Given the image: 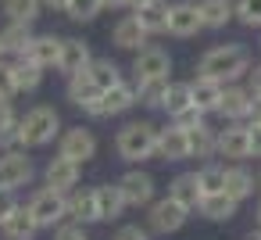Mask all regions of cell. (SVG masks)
<instances>
[{
  "label": "cell",
  "mask_w": 261,
  "mask_h": 240,
  "mask_svg": "<svg viewBox=\"0 0 261 240\" xmlns=\"http://www.w3.org/2000/svg\"><path fill=\"white\" fill-rule=\"evenodd\" d=\"M143 4H150V0H129V11H140Z\"/></svg>",
  "instance_id": "816d5d0a"
},
{
  "label": "cell",
  "mask_w": 261,
  "mask_h": 240,
  "mask_svg": "<svg viewBox=\"0 0 261 240\" xmlns=\"http://www.w3.org/2000/svg\"><path fill=\"white\" fill-rule=\"evenodd\" d=\"M0 97H15V79H11V65H0Z\"/></svg>",
  "instance_id": "7bdbcfd3"
},
{
  "label": "cell",
  "mask_w": 261,
  "mask_h": 240,
  "mask_svg": "<svg viewBox=\"0 0 261 240\" xmlns=\"http://www.w3.org/2000/svg\"><path fill=\"white\" fill-rule=\"evenodd\" d=\"M250 104H254L250 90H247V86H240V83H232V86H225V97H222L218 115H222V122H247Z\"/></svg>",
  "instance_id": "603a6c76"
},
{
  "label": "cell",
  "mask_w": 261,
  "mask_h": 240,
  "mask_svg": "<svg viewBox=\"0 0 261 240\" xmlns=\"http://www.w3.org/2000/svg\"><path fill=\"white\" fill-rule=\"evenodd\" d=\"M204 29H225L236 18V0H197Z\"/></svg>",
  "instance_id": "484cf974"
},
{
  "label": "cell",
  "mask_w": 261,
  "mask_h": 240,
  "mask_svg": "<svg viewBox=\"0 0 261 240\" xmlns=\"http://www.w3.org/2000/svg\"><path fill=\"white\" fill-rule=\"evenodd\" d=\"M243 240H261V229H250V233H247Z\"/></svg>",
  "instance_id": "f5cc1de1"
},
{
  "label": "cell",
  "mask_w": 261,
  "mask_h": 240,
  "mask_svg": "<svg viewBox=\"0 0 261 240\" xmlns=\"http://www.w3.org/2000/svg\"><path fill=\"white\" fill-rule=\"evenodd\" d=\"M257 47H261V43H257Z\"/></svg>",
  "instance_id": "11a10c76"
},
{
  "label": "cell",
  "mask_w": 261,
  "mask_h": 240,
  "mask_svg": "<svg viewBox=\"0 0 261 240\" xmlns=\"http://www.w3.org/2000/svg\"><path fill=\"white\" fill-rule=\"evenodd\" d=\"M79 183H83V165H75V161H68L61 154H54L43 165V186H50L58 194H72Z\"/></svg>",
  "instance_id": "7c38bea8"
},
{
  "label": "cell",
  "mask_w": 261,
  "mask_h": 240,
  "mask_svg": "<svg viewBox=\"0 0 261 240\" xmlns=\"http://www.w3.org/2000/svg\"><path fill=\"white\" fill-rule=\"evenodd\" d=\"M100 8L104 11H122V8H129V0H100Z\"/></svg>",
  "instance_id": "7dc6e473"
},
{
  "label": "cell",
  "mask_w": 261,
  "mask_h": 240,
  "mask_svg": "<svg viewBox=\"0 0 261 240\" xmlns=\"http://www.w3.org/2000/svg\"><path fill=\"white\" fill-rule=\"evenodd\" d=\"M197 179H200L204 197H207V194H225V165H218V161H204V165L197 169Z\"/></svg>",
  "instance_id": "e575fe53"
},
{
  "label": "cell",
  "mask_w": 261,
  "mask_h": 240,
  "mask_svg": "<svg viewBox=\"0 0 261 240\" xmlns=\"http://www.w3.org/2000/svg\"><path fill=\"white\" fill-rule=\"evenodd\" d=\"M97 151H100V140H97V133H93L90 126H68V129L58 136V154L68 158V161H75V165L93 161Z\"/></svg>",
  "instance_id": "52a82bcc"
},
{
  "label": "cell",
  "mask_w": 261,
  "mask_h": 240,
  "mask_svg": "<svg viewBox=\"0 0 261 240\" xmlns=\"http://www.w3.org/2000/svg\"><path fill=\"white\" fill-rule=\"evenodd\" d=\"M133 83H150V79H172V54L158 43L143 47L140 54H133Z\"/></svg>",
  "instance_id": "9c48e42d"
},
{
  "label": "cell",
  "mask_w": 261,
  "mask_h": 240,
  "mask_svg": "<svg viewBox=\"0 0 261 240\" xmlns=\"http://www.w3.org/2000/svg\"><path fill=\"white\" fill-rule=\"evenodd\" d=\"M168 83H172V79H150V83H136V90H140V104H143V108H150V111H161L165 93H168Z\"/></svg>",
  "instance_id": "d590c367"
},
{
  "label": "cell",
  "mask_w": 261,
  "mask_h": 240,
  "mask_svg": "<svg viewBox=\"0 0 261 240\" xmlns=\"http://www.w3.org/2000/svg\"><path fill=\"white\" fill-rule=\"evenodd\" d=\"M218 158H229V165L250 158V129H247V122H225L218 129Z\"/></svg>",
  "instance_id": "8fae6325"
},
{
  "label": "cell",
  "mask_w": 261,
  "mask_h": 240,
  "mask_svg": "<svg viewBox=\"0 0 261 240\" xmlns=\"http://www.w3.org/2000/svg\"><path fill=\"white\" fill-rule=\"evenodd\" d=\"M65 97H68V104H72V108H79L86 118H104V111H100L104 90L90 79V72L72 76V79H68V86H65Z\"/></svg>",
  "instance_id": "30bf717a"
},
{
  "label": "cell",
  "mask_w": 261,
  "mask_h": 240,
  "mask_svg": "<svg viewBox=\"0 0 261 240\" xmlns=\"http://www.w3.org/2000/svg\"><path fill=\"white\" fill-rule=\"evenodd\" d=\"M168 122L190 133V129H197V126H204V122H207V115H204L200 108H186V111H179V115H175V118H168Z\"/></svg>",
  "instance_id": "f35d334b"
},
{
  "label": "cell",
  "mask_w": 261,
  "mask_h": 240,
  "mask_svg": "<svg viewBox=\"0 0 261 240\" xmlns=\"http://www.w3.org/2000/svg\"><path fill=\"white\" fill-rule=\"evenodd\" d=\"M257 190V176L247 169V161H236V165H225V194L232 201H250Z\"/></svg>",
  "instance_id": "7402d4cb"
},
{
  "label": "cell",
  "mask_w": 261,
  "mask_h": 240,
  "mask_svg": "<svg viewBox=\"0 0 261 240\" xmlns=\"http://www.w3.org/2000/svg\"><path fill=\"white\" fill-rule=\"evenodd\" d=\"M236 211H240V201H232L229 194H207L204 201H200V208H197V215L204 219V222H232L236 219Z\"/></svg>",
  "instance_id": "cb8c5ba5"
},
{
  "label": "cell",
  "mask_w": 261,
  "mask_h": 240,
  "mask_svg": "<svg viewBox=\"0 0 261 240\" xmlns=\"http://www.w3.org/2000/svg\"><path fill=\"white\" fill-rule=\"evenodd\" d=\"M168 197L179 201L186 211H197L200 201H204V190H200L197 169H193V172H179V176H172V183H168Z\"/></svg>",
  "instance_id": "44dd1931"
},
{
  "label": "cell",
  "mask_w": 261,
  "mask_h": 240,
  "mask_svg": "<svg viewBox=\"0 0 261 240\" xmlns=\"http://www.w3.org/2000/svg\"><path fill=\"white\" fill-rule=\"evenodd\" d=\"M115 183H118V190H122V197H125L129 208H150L158 201V179L147 169H140V165L125 169Z\"/></svg>",
  "instance_id": "8992f818"
},
{
  "label": "cell",
  "mask_w": 261,
  "mask_h": 240,
  "mask_svg": "<svg viewBox=\"0 0 261 240\" xmlns=\"http://www.w3.org/2000/svg\"><path fill=\"white\" fill-rule=\"evenodd\" d=\"M190 93H193V108H200L204 115H218L222 97H225V83L207 79V76H193L190 79Z\"/></svg>",
  "instance_id": "e0dca14e"
},
{
  "label": "cell",
  "mask_w": 261,
  "mask_h": 240,
  "mask_svg": "<svg viewBox=\"0 0 261 240\" xmlns=\"http://www.w3.org/2000/svg\"><path fill=\"white\" fill-rule=\"evenodd\" d=\"M254 58L243 43H215L200 54L197 61V76H207V79H218L225 86H232L236 79H247Z\"/></svg>",
  "instance_id": "6da1fadb"
},
{
  "label": "cell",
  "mask_w": 261,
  "mask_h": 240,
  "mask_svg": "<svg viewBox=\"0 0 261 240\" xmlns=\"http://www.w3.org/2000/svg\"><path fill=\"white\" fill-rule=\"evenodd\" d=\"M36 179V165L29 158V151L15 147V151H0V190H22Z\"/></svg>",
  "instance_id": "ba28073f"
},
{
  "label": "cell",
  "mask_w": 261,
  "mask_h": 240,
  "mask_svg": "<svg viewBox=\"0 0 261 240\" xmlns=\"http://www.w3.org/2000/svg\"><path fill=\"white\" fill-rule=\"evenodd\" d=\"M22 204H18V197H15V190H0V226H4L15 211H18Z\"/></svg>",
  "instance_id": "b9f144b4"
},
{
  "label": "cell",
  "mask_w": 261,
  "mask_h": 240,
  "mask_svg": "<svg viewBox=\"0 0 261 240\" xmlns=\"http://www.w3.org/2000/svg\"><path fill=\"white\" fill-rule=\"evenodd\" d=\"M61 43H65V36L36 33L33 43H29V51H25V58H29L33 65H40L43 72H47V68H58V61H61Z\"/></svg>",
  "instance_id": "ffe728a7"
},
{
  "label": "cell",
  "mask_w": 261,
  "mask_h": 240,
  "mask_svg": "<svg viewBox=\"0 0 261 240\" xmlns=\"http://www.w3.org/2000/svg\"><path fill=\"white\" fill-rule=\"evenodd\" d=\"M204 33V22H200V11H197V0H175L172 11H168V36L175 40H190Z\"/></svg>",
  "instance_id": "4fadbf2b"
},
{
  "label": "cell",
  "mask_w": 261,
  "mask_h": 240,
  "mask_svg": "<svg viewBox=\"0 0 261 240\" xmlns=\"http://www.w3.org/2000/svg\"><path fill=\"white\" fill-rule=\"evenodd\" d=\"M247 90H250V97L261 101V61L250 65V72H247Z\"/></svg>",
  "instance_id": "ee69618b"
},
{
  "label": "cell",
  "mask_w": 261,
  "mask_h": 240,
  "mask_svg": "<svg viewBox=\"0 0 261 240\" xmlns=\"http://www.w3.org/2000/svg\"><path fill=\"white\" fill-rule=\"evenodd\" d=\"M29 215L36 219L40 229H58L61 222H68V194H58L50 186H40L33 190V197L25 201Z\"/></svg>",
  "instance_id": "277c9868"
},
{
  "label": "cell",
  "mask_w": 261,
  "mask_h": 240,
  "mask_svg": "<svg viewBox=\"0 0 261 240\" xmlns=\"http://www.w3.org/2000/svg\"><path fill=\"white\" fill-rule=\"evenodd\" d=\"M0 236H4V240H36V236H40V226H36V219L29 215V208L22 204L4 226H0Z\"/></svg>",
  "instance_id": "83f0119b"
},
{
  "label": "cell",
  "mask_w": 261,
  "mask_h": 240,
  "mask_svg": "<svg viewBox=\"0 0 261 240\" xmlns=\"http://www.w3.org/2000/svg\"><path fill=\"white\" fill-rule=\"evenodd\" d=\"M11 79H15V93H36L43 86V68L33 65L29 58L11 61Z\"/></svg>",
  "instance_id": "f1b7e54d"
},
{
  "label": "cell",
  "mask_w": 261,
  "mask_h": 240,
  "mask_svg": "<svg viewBox=\"0 0 261 240\" xmlns=\"http://www.w3.org/2000/svg\"><path fill=\"white\" fill-rule=\"evenodd\" d=\"M250 129V158H261V129L257 126H247Z\"/></svg>",
  "instance_id": "f6af8a7d"
},
{
  "label": "cell",
  "mask_w": 261,
  "mask_h": 240,
  "mask_svg": "<svg viewBox=\"0 0 261 240\" xmlns=\"http://www.w3.org/2000/svg\"><path fill=\"white\" fill-rule=\"evenodd\" d=\"M100 11H104L100 0H68V11H65V15H68L72 22H79V26H90Z\"/></svg>",
  "instance_id": "8d00e7d4"
},
{
  "label": "cell",
  "mask_w": 261,
  "mask_h": 240,
  "mask_svg": "<svg viewBox=\"0 0 261 240\" xmlns=\"http://www.w3.org/2000/svg\"><path fill=\"white\" fill-rule=\"evenodd\" d=\"M168 11H172V4H165V0H150V4H143L140 11H133V18L143 26L147 36H165L168 33Z\"/></svg>",
  "instance_id": "d4e9b609"
},
{
  "label": "cell",
  "mask_w": 261,
  "mask_h": 240,
  "mask_svg": "<svg viewBox=\"0 0 261 240\" xmlns=\"http://www.w3.org/2000/svg\"><path fill=\"white\" fill-rule=\"evenodd\" d=\"M257 197H261V172H257Z\"/></svg>",
  "instance_id": "db71d44e"
},
{
  "label": "cell",
  "mask_w": 261,
  "mask_h": 240,
  "mask_svg": "<svg viewBox=\"0 0 261 240\" xmlns=\"http://www.w3.org/2000/svg\"><path fill=\"white\" fill-rule=\"evenodd\" d=\"M247 126H257L261 129V101L254 97V104H250V115H247Z\"/></svg>",
  "instance_id": "bcb514c9"
},
{
  "label": "cell",
  "mask_w": 261,
  "mask_h": 240,
  "mask_svg": "<svg viewBox=\"0 0 261 240\" xmlns=\"http://www.w3.org/2000/svg\"><path fill=\"white\" fill-rule=\"evenodd\" d=\"M158 161H168V165L190 161V133L172 126V122L161 126V133H158Z\"/></svg>",
  "instance_id": "9a60e30c"
},
{
  "label": "cell",
  "mask_w": 261,
  "mask_h": 240,
  "mask_svg": "<svg viewBox=\"0 0 261 240\" xmlns=\"http://www.w3.org/2000/svg\"><path fill=\"white\" fill-rule=\"evenodd\" d=\"M136 104H140V90H136V83H133V79H122L118 86H111V90L104 93L100 111H104V118H118V115H129Z\"/></svg>",
  "instance_id": "2e32d148"
},
{
  "label": "cell",
  "mask_w": 261,
  "mask_h": 240,
  "mask_svg": "<svg viewBox=\"0 0 261 240\" xmlns=\"http://www.w3.org/2000/svg\"><path fill=\"white\" fill-rule=\"evenodd\" d=\"M50 240H90V226H79V222H61L58 229H54V236Z\"/></svg>",
  "instance_id": "ab89813d"
},
{
  "label": "cell",
  "mask_w": 261,
  "mask_h": 240,
  "mask_svg": "<svg viewBox=\"0 0 261 240\" xmlns=\"http://www.w3.org/2000/svg\"><path fill=\"white\" fill-rule=\"evenodd\" d=\"M90 79H93V83L108 93V90H111V86H118L125 76H122V68H118L111 58H97V61L90 65Z\"/></svg>",
  "instance_id": "836d02e7"
},
{
  "label": "cell",
  "mask_w": 261,
  "mask_h": 240,
  "mask_svg": "<svg viewBox=\"0 0 261 240\" xmlns=\"http://www.w3.org/2000/svg\"><path fill=\"white\" fill-rule=\"evenodd\" d=\"M4 15H8V22L33 26L43 15V0H4Z\"/></svg>",
  "instance_id": "d6a6232c"
},
{
  "label": "cell",
  "mask_w": 261,
  "mask_h": 240,
  "mask_svg": "<svg viewBox=\"0 0 261 240\" xmlns=\"http://www.w3.org/2000/svg\"><path fill=\"white\" fill-rule=\"evenodd\" d=\"M186 108H193L190 79H186V83L172 79V83H168V93H165V104H161V111H165L168 118H175V115H179V111H186Z\"/></svg>",
  "instance_id": "1f68e13d"
},
{
  "label": "cell",
  "mask_w": 261,
  "mask_h": 240,
  "mask_svg": "<svg viewBox=\"0 0 261 240\" xmlns=\"http://www.w3.org/2000/svg\"><path fill=\"white\" fill-rule=\"evenodd\" d=\"M97 208H100V222H115L125 215V197L118 190V183H100L97 186Z\"/></svg>",
  "instance_id": "4316f807"
},
{
  "label": "cell",
  "mask_w": 261,
  "mask_h": 240,
  "mask_svg": "<svg viewBox=\"0 0 261 240\" xmlns=\"http://www.w3.org/2000/svg\"><path fill=\"white\" fill-rule=\"evenodd\" d=\"M47 11H68V0H43Z\"/></svg>",
  "instance_id": "c3c4849f"
},
{
  "label": "cell",
  "mask_w": 261,
  "mask_h": 240,
  "mask_svg": "<svg viewBox=\"0 0 261 240\" xmlns=\"http://www.w3.org/2000/svg\"><path fill=\"white\" fill-rule=\"evenodd\" d=\"M190 158H200V161H211L218 158V129L215 126H197L190 129Z\"/></svg>",
  "instance_id": "f546056e"
},
{
  "label": "cell",
  "mask_w": 261,
  "mask_h": 240,
  "mask_svg": "<svg viewBox=\"0 0 261 240\" xmlns=\"http://www.w3.org/2000/svg\"><path fill=\"white\" fill-rule=\"evenodd\" d=\"M61 133H65V126H61V115H58L54 104H33V108L18 118V140H22V151L47 147V143H54Z\"/></svg>",
  "instance_id": "3957f363"
},
{
  "label": "cell",
  "mask_w": 261,
  "mask_h": 240,
  "mask_svg": "<svg viewBox=\"0 0 261 240\" xmlns=\"http://www.w3.org/2000/svg\"><path fill=\"white\" fill-rule=\"evenodd\" d=\"M236 22L247 29H261V0H236Z\"/></svg>",
  "instance_id": "74e56055"
},
{
  "label": "cell",
  "mask_w": 261,
  "mask_h": 240,
  "mask_svg": "<svg viewBox=\"0 0 261 240\" xmlns=\"http://www.w3.org/2000/svg\"><path fill=\"white\" fill-rule=\"evenodd\" d=\"M254 222H257V229H261V197H257V204H254Z\"/></svg>",
  "instance_id": "f907efd6"
},
{
  "label": "cell",
  "mask_w": 261,
  "mask_h": 240,
  "mask_svg": "<svg viewBox=\"0 0 261 240\" xmlns=\"http://www.w3.org/2000/svg\"><path fill=\"white\" fill-rule=\"evenodd\" d=\"M186 222H190V211H186L179 201H172L168 194L158 197V201L147 208V229H150V236H175Z\"/></svg>",
  "instance_id": "5b68a950"
},
{
  "label": "cell",
  "mask_w": 261,
  "mask_h": 240,
  "mask_svg": "<svg viewBox=\"0 0 261 240\" xmlns=\"http://www.w3.org/2000/svg\"><path fill=\"white\" fill-rule=\"evenodd\" d=\"M68 219L79 226H93L100 222V208H97V186H75L68 194Z\"/></svg>",
  "instance_id": "ac0fdd59"
},
{
  "label": "cell",
  "mask_w": 261,
  "mask_h": 240,
  "mask_svg": "<svg viewBox=\"0 0 261 240\" xmlns=\"http://www.w3.org/2000/svg\"><path fill=\"white\" fill-rule=\"evenodd\" d=\"M93 61H97V58H93V51H90V43H86V40L65 36V43H61V61H58V72H61L65 79L90 72V65H93Z\"/></svg>",
  "instance_id": "5bb4252c"
},
{
  "label": "cell",
  "mask_w": 261,
  "mask_h": 240,
  "mask_svg": "<svg viewBox=\"0 0 261 240\" xmlns=\"http://www.w3.org/2000/svg\"><path fill=\"white\" fill-rule=\"evenodd\" d=\"M147 40H150V36L143 33V26H140L133 15H122V18L111 26V43H115L118 51H133V54H140L143 47H150Z\"/></svg>",
  "instance_id": "d6986e66"
},
{
  "label": "cell",
  "mask_w": 261,
  "mask_h": 240,
  "mask_svg": "<svg viewBox=\"0 0 261 240\" xmlns=\"http://www.w3.org/2000/svg\"><path fill=\"white\" fill-rule=\"evenodd\" d=\"M33 26H18V22H8L4 29H0V40H4V47H8V54H11V61H18V58H25V51H29V43H33Z\"/></svg>",
  "instance_id": "4dcf8cb0"
},
{
  "label": "cell",
  "mask_w": 261,
  "mask_h": 240,
  "mask_svg": "<svg viewBox=\"0 0 261 240\" xmlns=\"http://www.w3.org/2000/svg\"><path fill=\"white\" fill-rule=\"evenodd\" d=\"M158 133H161V126H154L150 118H133L115 133V154L129 165L150 161V158H158Z\"/></svg>",
  "instance_id": "7a4b0ae2"
},
{
  "label": "cell",
  "mask_w": 261,
  "mask_h": 240,
  "mask_svg": "<svg viewBox=\"0 0 261 240\" xmlns=\"http://www.w3.org/2000/svg\"><path fill=\"white\" fill-rule=\"evenodd\" d=\"M111 240H154V236H150V229H147V226L125 222V226H118V229H115V236H111Z\"/></svg>",
  "instance_id": "60d3db41"
},
{
  "label": "cell",
  "mask_w": 261,
  "mask_h": 240,
  "mask_svg": "<svg viewBox=\"0 0 261 240\" xmlns=\"http://www.w3.org/2000/svg\"><path fill=\"white\" fill-rule=\"evenodd\" d=\"M0 65H11V54H8V47H4V40H0Z\"/></svg>",
  "instance_id": "681fc988"
}]
</instances>
